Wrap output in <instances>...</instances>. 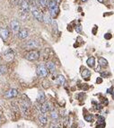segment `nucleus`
Returning <instances> with one entry per match:
<instances>
[{
    "mask_svg": "<svg viewBox=\"0 0 114 128\" xmlns=\"http://www.w3.org/2000/svg\"><path fill=\"white\" fill-rule=\"evenodd\" d=\"M49 9H50V16L52 17H56L58 14V6L57 3L55 0H50L49 1Z\"/></svg>",
    "mask_w": 114,
    "mask_h": 128,
    "instance_id": "obj_1",
    "label": "nucleus"
},
{
    "mask_svg": "<svg viewBox=\"0 0 114 128\" xmlns=\"http://www.w3.org/2000/svg\"><path fill=\"white\" fill-rule=\"evenodd\" d=\"M36 73L38 75L39 77L41 78H45L47 77L48 75V69L47 67L43 65V64H41V65H39L37 69H36Z\"/></svg>",
    "mask_w": 114,
    "mask_h": 128,
    "instance_id": "obj_2",
    "label": "nucleus"
},
{
    "mask_svg": "<svg viewBox=\"0 0 114 128\" xmlns=\"http://www.w3.org/2000/svg\"><path fill=\"white\" fill-rule=\"evenodd\" d=\"M25 58H26V60L31 61H37L39 58H40V52H39L38 51H35V50L31 51H29L28 53H26Z\"/></svg>",
    "mask_w": 114,
    "mask_h": 128,
    "instance_id": "obj_3",
    "label": "nucleus"
},
{
    "mask_svg": "<svg viewBox=\"0 0 114 128\" xmlns=\"http://www.w3.org/2000/svg\"><path fill=\"white\" fill-rule=\"evenodd\" d=\"M32 14L33 17H34L36 20H38L39 22H43V14L41 13L39 9H37L36 7H33L32 9Z\"/></svg>",
    "mask_w": 114,
    "mask_h": 128,
    "instance_id": "obj_4",
    "label": "nucleus"
},
{
    "mask_svg": "<svg viewBox=\"0 0 114 128\" xmlns=\"http://www.w3.org/2000/svg\"><path fill=\"white\" fill-rule=\"evenodd\" d=\"M10 26H11V30L13 31V32L14 33H18V32L21 31L20 28H21V24L18 20H13L11 24H10Z\"/></svg>",
    "mask_w": 114,
    "mask_h": 128,
    "instance_id": "obj_5",
    "label": "nucleus"
},
{
    "mask_svg": "<svg viewBox=\"0 0 114 128\" xmlns=\"http://www.w3.org/2000/svg\"><path fill=\"white\" fill-rule=\"evenodd\" d=\"M39 46V42L35 40H30L28 42H26V43L24 44V48H26L27 50L30 49H35Z\"/></svg>",
    "mask_w": 114,
    "mask_h": 128,
    "instance_id": "obj_6",
    "label": "nucleus"
},
{
    "mask_svg": "<svg viewBox=\"0 0 114 128\" xmlns=\"http://www.w3.org/2000/svg\"><path fill=\"white\" fill-rule=\"evenodd\" d=\"M40 109H41V112L42 113V114H45V113H47V112H50V111L51 110V104L50 102L43 103L42 105H41Z\"/></svg>",
    "mask_w": 114,
    "mask_h": 128,
    "instance_id": "obj_7",
    "label": "nucleus"
},
{
    "mask_svg": "<svg viewBox=\"0 0 114 128\" xmlns=\"http://www.w3.org/2000/svg\"><path fill=\"white\" fill-rule=\"evenodd\" d=\"M17 95H18V90L15 89V88H11V89H9L6 93L5 96L7 97V98H12V97L16 96Z\"/></svg>",
    "mask_w": 114,
    "mask_h": 128,
    "instance_id": "obj_8",
    "label": "nucleus"
},
{
    "mask_svg": "<svg viewBox=\"0 0 114 128\" xmlns=\"http://www.w3.org/2000/svg\"><path fill=\"white\" fill-rule=\"evenodd\" d=\"M14 52L12 51H7L5 52V54H4V59H5V61H12L14 60Z\"/></svg>",
    "mask_w": 114,
    "mask_h": 128,
    "instance_id": "obj_9",
    "label": "nucleus"
},
{
    "mask_svg": "<svg viewBox=\"0 0 114 128\" xmlns=\"http://www.w3.org/2000/svg\"><path fill=\"white\" fill-rule=\"evenodd\" d=\"M29 35V32L27 29H22L19 32H18V38L21 39V40H23V39H26Z\"/></svg>",
    "mask_w": 114,
    "mask_h": 128,
    "instance_id": "obj_10",
    "label": "nucleus"
},
{
    "mask_svg": "<svg viewBox=\"0 0 114 128\" xmlns=\"http://www.w3.org/2000/svg\"><path fill=\"white\" fill-rule=\"evenodd\" d=\"M45 100H46V96H45L44 92L40 91L38 93V96H37V102L40 103L41 105H42L43 103H45Z\"/></svg>",
    "mask_w": 114,
    "mask_h": 128,
    "instance_id": "obj_11",
    "label": "nucleus"
},
{
    "mask_svg": "<svg viewBox=\"0 0 114 128\" xmlns=\"http://www.w3.org/2000/svg\"><path fill=\"white\" fill-rule=\"evenodd\" d=\"M46 67H47L48 70L50 71V72H52V73H54V72L56 71V66H55V63L52 62V61H48L47 63H46Z\"/></svg>",
    "mask_w": 114,
    "mask_h": 128,
    "instance_id": "obj_12",
    "label": "nucleus"
},
{
    "mask_svg": "<svg viewBox=\"0 0 114 128\" xmlns=\"http://www.w3.org/2000/svg\"><path fill=\"white\" fill-rule=\"evenodd\" d=\"M21 6V9L25 10V11H29L30 12V5H29L27 0H22V2L20 4Z\"/></svg>",
    "mask_w": 114,
    "mask_h": 128,
    "instance_id": "obj_13",
    "label": "nucleus"
},
{
    "mask_svg": "<svg viewBox=\"0 0 114 128\" xmlns=\"http://www.w3.org/2000/svg\"><path fill=\"white\" fill-rule=\"evenodd\" d=\"M39 121L41 123V125H46L48 123V119H47V116L44 115V114H42L41 113V115H39Z\"/></svg>",
    "mask_w": 114,
    "mask_h": 128,
    "instance_id": "obj_14",
    "label": "nucleus"
},
{
    "mask_svg": "<svg viewBox=\"0 0 114 128\" xmlns=\"http://www.w3.org/2000/svg\"><path fill=\"white\" fill-rule=\"evenodd\" d=\"M28 17H29V11L21 9V11H20V18L23 20V21H25L26 19H28Z\"/></svg>",
    "mask_w": 114,
    "mask_h": 128,
    "instance_id": "obj_15",
    "label": "nucleus"
},
{
    "mask_svg": "<svg viewBox=\"0 0 114 128\" xmlns=\"http://www.w3.org/2000/svg\"><path fill=\"white\" fill-rule=\"evenodd\" d=\"M0 35L3 40H7L8 37V30L7 28H1L0 29Z\"/></svg>",
    "mask_w": 114,
    "mask_h": 128,
    "instance_id": "obj_16",
    "label": "nucleus"
},
{
    "mask_svg": "<svg viewBox=\"0 0 114 128\" xmlns=\"http://www.w3.org/2000/svg\"><path fill=\"white\" fill-rule=\"evenodd\" d=\"M56 82H57V84H58V85L63 86L64 84L66 83V79H65V77H64L63 75H58V76L57 77Z\"/></svg>",
    "mask_w": 114,
    "mask_h": 128,
    "instance_id": "obj_17",
    "label": "nucleus"
},
{
    "mask_svg": "<svg viewBox=\"0 0 114 128\" xmlns=\"http://www.w3.org/2000/svg\"><path fill=\"white\" fill-rule=\"evenodd\" d=\"M99 65L101 68H106L108 66V61L102 57L99 58Z\"/></svg>",
    "mask_w": 114,
    "mask_h": 128,
    "instance_id": "obj_18",
    "label": "nucleus"
},
{
    "mask_svg": "<svg viewBox=\"0 0 114 128\" xmlns=\"http://www.w3.org/2000/svg\"><path fill=\"white\" fill-rule=\"evenodd\" d=\"M86 63L90 68H93L95 66V58L94 57H90L87 59Z\"/></svg>",
    "mask_w": 114,
    "mask_h": 128,
    "instance_id": "obj_19",
    "label": "nucleus"
},
{
    "mask_svg": "<svg viewBox=\"0 0 114 128\" xmlns=\"http://www.w3.org/2000/svg\"><path fill=\"white\" fill-rule=\"evenodd\" d=\"M81 75H82V77L84 78V79H86V80H87L90 76H91V72H90V71L89 70H87V69H85L84 71L81 72Z\"/></svg>",
    "mask_w": 114,
    "mask_h": 128,
    "instance_id": "obj_20",
    "label": "nucleus"
},
{
    "mask_svg": "<svg viewBox=\"0 0 114 128\" xmlns=\"http://www.w3.org/2000/svg\"><path fill=\"white\" fill-rule=\"evenodd\" d=\"M50 116L51 118H52V120H54V121H57V119H58V114H57V111H55V110H52L50 113Z\"/></svg>",
    "mask_w": 114,
    "mask_h": 128,
    "instance_id": "obj_21",
    "label": "nucleus"
},
{
    "mask_svg": "<svg viewBox=\"0 0 114 128\" xmlns=\"http://www.w3.org/2000/svg\"><path fill=\"white\" fill-rule=\"evenodd\" d=\"M43 22L45 23V24H51V18H50V16H48V15H44V16H43Z\"/></svg>",
    "mask_w": 114,
    "mask_h": 128,
    "instance_id": "obj_22",
    "label": "nucleus"
},
{
    "mask_svg": "<svg viewBox=\"0 0 114 128\" xmlns=\"http://www.w3.org/2000/svg\"><path fill=\"white\" fill-rule=\"evenodd\" d=\"M7 71V68L6 65H0V75L6 74Z\"/></svg>",
    "mask_w": 114,
    "mask_h": 128,
    "instance_id": "obj_23",
    "label": "nucleus"
},
{
    "mask_svg": "<svg viewBox=\"0 0 114 128\" xmlns=\"http://www.w3.org/2000/svg\"><path fill=\"white\" fill-rule=\"evenodd\" d=\"M38 3L41 5V7H45L48 4V0H38Z\"/></svg>",
    "mask_w": 114,
    "mask_h": 128,
    "instance_id": "obj_24",
    "label": "nucleus"
},
{
    "mask_svg": "<svg viewBox=\"0 0 114 128\" xmlns=\"http://www.w3.org/2000/svg\"><path fill=\"white\" fill-rule=\"evenodd\" d=\"M85 119L88 122H93V120L92 115H86V116H85Z\"/></svg>",
    "mask_w": 114,
    "mask_h": 128,
    "instance_id": "obj_25",
    "label": "nucleus"
},
{
    "mask_svg": "<svg viewBox=\"0 0 114 128\" xmlns=\"http://www.w3.org/2000/svg\"><path fill=\"white\" fill-rule=\"evenodd\" d=\"M76 31L77 32H82V26L80 25V24H78V25L76 27Z\"/></svg>",
    "mask_w": 114,
    "mask_h": 128,
    "instance_id": "obj_26",
    "label": "nucleus"
},
{
    "mask_svg": "<svg viewBox=\"0 0 114 128\" xmlns=\"http://www.w3.org/2000/svg\"><path fill=\"white\" fill-rule=\"evenodd\" d=\"M104 38L106 39V40H110V39L111 38V33H106L104 35Z\"/></svg>",
    "mask_w": 114,
    "mask_h": 128,
    "instance_id": "obj_27",
    "label": "nucleus"
},
{
    "mask_svg": "<svg viewBox=\"0 0 114 128\" xmlns=\"http://www.w3.org/2000/svg\"><path fill=\"white\" fill-rule=\"evenodd\" d=\"M96 82H97V83H101V82H102V80H101V78H98V79H97V80H96Z\"/></svg>",
    "mask_w": 114,
    "mask_h": 128,
    "instance_id": "obj_28",
    "label": "nucleus"
},
{
    "mask_svg": "<svg viewBox=\"0 0 114 128\" xmlns=\"http://www.w3.org/2000/svg\"><path fill=\"white\" fill-rule=\"evenodd\" d=\"M21 2H22V0H14V4L15 5H19V4H21Z\"/></svg>",
    "mask_w": 114,
    "mask_h": 128,
    "instance_id": "obj_29",
    "label": "nucleus"
},
{
    "mask_svg": "<svg viewBox=\"0 0 114 128\" xmlns=\"http://www.w3.org/2000/svg\"><path fill=\"white\" fill-rule=\"evenodd\" d=\"M107 92H108V93H111V94H112V93H113V92H112V88H111L110 89H108V90H107Z\"/></svg>",
    "mask_w": 114,
    "mask_h": 128,
    "instance_id": "obj_30",
    "label": "nucleus"
},
{
    "mask_svg": "<svg viewBox=\"0 0 114 128\" xmlns=\"http://www.w3.org/2000/svg\"><path fill=\"white\" fill-rule=\"evenodd\" d=\"M55 1H56V2H57V3H59V2H60L61 0H55Z\"/></svg>",
    "mask_w": 114,
    "mask_h": 128,
    "instance_id": "obj_31",
    "label": "nucleus"
},
{
    "mask_svg": "<svg viewBox=\"0 0 114 128\" xmlns=\"http://www.w3.org/2000/svg\"><path fill=\"white\" fill-rule=\"evenodd\" d=\"M51 128H60V127H58V126H52Z\"/></svg>",
    "mask_w": 114,
    "mask_h": 128,
    "instance_id": "obj_32",
    "label": "nucleus"
},
{
    "mask_svg": "<svg viewBox=\"0 0 114 128\" xmlns=\"http://www.w3.org/2000/svg\"><path fill=\"white\" fill-rule=\"evenodd\" d=\"M97 128H102V126H101V125H98V126H97Z\"/></svg>",
    "mask_w": 114,
    "mask_h": 128,
    "instance_id": "obj_33",
    "label": "nucleus"
},
{
    "mask_svg": "<svg viewBox=\"0 0 114 128\" xmlns=\"http://www.w3.org/2000/svg\"><path fill=\"white\" fill-rule=\"evenodd\" d=\"M112 98H113V99H114V92L112 93Z\"/></svg>",
    "mask_w": 114,
    "mask_h": 128,
    "instance_id": "obj_34",
    "label": "nucleus"
},
{
    "mask_svg": "<svg viewBox=\"0 0 114 128\" xmlns=\"http://www.w3.org/2000/svg\"><path fill=\"white\" fill-rule=\"evenodd\" d=\"M99 2H101V3H102V2H103V0H98Z\"/></svg>",
    "mask_w": 114,
    "mask_h": 128,
    "instance_id": "obj_35",
    "label": "nucleus"
},
{
    "mask_svg": "<svg viewBox=\"0 0 114 128\" xmlns=\"http://www.w3.org/2000/svg\"><path fill=\"white\" fill-rule=\"evenodd\" d=\"M83 2H86V1H87V0H82Z\"/></svg>",
    "mask_w": 114,
    "mask_h": 128,
    "instance_id": "obj_36",
    "label": "nucleus"
}]
</instances>
